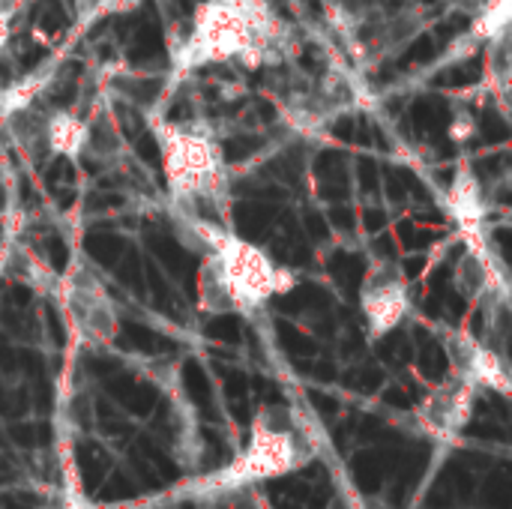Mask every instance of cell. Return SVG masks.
<instances>
[{"instance_id": "9", "label": "cell", "mask_w": 512, "mask_h": 509, "mask_svg": "<svg viewBox=\"0 0 512 509\" xmlns=\"http://www.w3.org/2000/svg\"><path fill=\"white\" fill-rule=\"evenodd\" d=\"M57 105H51L42 93L27 99V102H18V105H9L0 117L9 129V138L12 144L18 147V153L30 162H42L45 156H51V147H48V126H51V111Z\"/></svg>"}, {"instance_id": "6", "label": "cell", "mask_w": 512, "mask_h": 509, "mask_svg": "<svg viewBox=\"0 0 512 509\" xmlns=\"http://www.w3.org/2000/svg\"><path fill=\"white\" fill-rule=\"evenodd\" d=\"M360 309L372 339L393 333L405 321L411 309V294H408V279L393 261H381L369 267L360 285Z\"/></svg>"}, {"instance_id": "16", "label": "cell", "mask_w": 512, "mask_h": 509, "mask_svg": "<svg viewBox=\"0 0 512 509\" xmlns=\"http://www.w3.org/2000/svg\"><path fill=\"white\" fill-rule=\"evenodd\" d=\"M138 0H75V21L78 27L81 24H90L102 15H111V12H126L132 9Z\"/></svg>"}, {"instance_id": "12", "label": "cell", "mask_w": 512, "mask_h": 509, "mask_svg": "<svg viewBox=\"0 0 512 509\" xmlns=\"http://www.w3.org/2000/svg\"><path fill=\"white\" fill-rule=\"evenodd\" d=\"M171 78L165 75H117L111 81V93H117L120 99H126L132 108H138L144 117H156V105L168 96Z\"/></svg>"}, {"instance_id": "10", "label": "cell", "mask_w": 512, "mask_h": 509, "mask_svg": "<svg viewBox=\"0 0 512 509\" xmlns=\"http://www.w3.org/2000/svg\"><path fill=\"white\" fill-rule=\"evenodd\" d=\"M447 207L453 213V219L459 222L468 246H477V243H486V234H483V222H486V198H483V189L474 177V171L468 165H462L456 171V180L450 186V195H447Z\"/></svg>"}, {"instance_id": "8", "label": "cell", "mask_w": 512, "mask_h": 509, "mask_svg": "<svg viewBox=\"0 0 512 509\" xmlns=\"http://www.w3.org/2000/svg\"><path fill=\"white\" fill-rule=\"evenodd\" d=\"M447 345V354H450V363H453V372L468 378L477 390L480 387H489L501 396L510 393V366H507V354L495 351L492 345L474 339L471 333L465 330H453L447 333L444 339Z\"/></svg>"}, {"instance_id": "11", "label": "cell", "mask_w": 512, "mask_h": 509, "mask_svg": "<svg viewBox=\"0 0 512 509\" xmlns=\"http://www.w3.org/2000/svg\"><path fill=\"white\" fill-rule=\"evenodd\" d=\"M81 153L99 159V162H117L126 150H123V135L111 117V111L105 105L93 108L84 117V144Z\"/></svg>"}, {"instance_id": "1", "label": "cell", "mask_w": 512, "mask_h": 509, "mask_svg": "<svg viewBox=\"0 0 512 509\" xmlns=\"http://www.w3.org/2000/svg\"><path fill=\"white\" fill-rule=\"evenodd\" d=\"M294 51V30L273 12L270 0H207L198 6L186 39L174 48V75L222 60L246 66L285 63Z\"/></svg>"}, {"instance_id": "4", "label": "cell", "mask_w": 512, "mask_h": 509, "mask_svg": "<svg viewBox=\"0 0 512 509\" xmlns=\"http://www.w3.org/2000/svg\"><path fill=\"white\" fill-rule=\"evenodd\" d=\"M213 252L225 273L228 294L240 315L261 309L273 294H285L294 285V276L279 267L264 249L240 240L231 228H213L204 237V255Z\"/></svg>"}, {"instance_id": "5", "label": "cell", "mask_w": 512, "mask_h": 509, "mask_svg": "<svg viewBox=\"0 0 512 509\" xmlns=\"http://www.w3.org/2000/svg\"><path fill=\"white\" fill-rule=\"evenodd\" d=\"M60 297L72 333L84 345H108L117 336V309L93 270L72 267L69 276L60 282Z\"/></svg>"}, {"instance_id": "13", "label": "cell", "mask_w": 512, "mask_h": 509, "mask_svg": "<svg viewBox=\"0 0 512 509\" xmlns=\"http://www.w3.org/2000/svg\"><path fill=\"white\" fill-rule=\"evenodd\" d=\"M198 306L207 315H234V300L225 285V273L213 252L204 255V267L198 270Z\"/></svg>"}, {"instance_id": "7", "label": "cell", "mask_w": 512, "mask_h": 509, "mask_svg": "<svg viewBox=\"0 0 512 509\" xmlns=\"http://www.w3.org/2000/svg\"><path fill=\"white\" fill-rule=\"evenodd\" d=\"M474 399H477V387L468 378L453 372L417 408L420 432L426 438L438 441V444H453L462 435V429L468 426V420H471Z\"/></svg>"}, {"instance_id": "2", "label": "cell", "mask_w": 512, "mask_h": 509, "mask_svg": "<svg viewBox=\"0 0 512 509\" xmlns=\"http://www.w3.org/2000/svg\"><path fill=\"white\" fill-rule=\"evenodd\" d=\"M162 147V168L177 213L207 225H228V171L219 141L192 123L147 117Z\"/></svg>"}, {"instance_id": "15", "label": "cell", "mask_w": 512, "mask_h": 509, "mask_svg": "<svg viewBox=\"0 0 512 509\" xmlns=\"http://www.w3.org/2000/svg\"><path fill=\"white\" fill-rule=\"evenodd\" d=\"M486 72L492 87L507 96L510 87V72H512V51H510V27L501 30L498 36L486 39Z\"/></svg>"}, {"instance_id": "14", "label": "cell", "mask_w": 512, "mask_h": 509, "mask_svg": "<svg viewBox=\"0 0 512 509\" xmlns=\"http://www.w3.org/2000/svg\"><path fill=\"white\" fill-rule=\"evenodd\" d=\"M324 18L345 42H354L369 18V0H324Z\"/></svg>"}, {"instance_id": "3", "label": "cell", "mask_w": 512, "mask_h": 509, "mask_svg": "<svg viewBox=\"0 0 512 509\" xmlns=\"http://www.w3.org/2000/svg\"><path fill=\"white\" fill-rule=\"evenodd\" d=\"M318 456V438L306 417L291 405H267L252 420L249 447L222 471L189 486V495H225L261 480L285 477Z\"/></svg>"}, {"instance_id": "17", "label": "cell", "mask_w": 512, "mask_h": 509, "mask_svg": "<svg viewBox=\"0 0 512 509\" xmlns=\"http://www.w3.org/2000/svg\"><path fill=\"white\" fill-rule=\"evenodd\" d=\"M24 6V0H0V54L9 42V24L18 15V9Z\"/></svg>"}]
</instances>
